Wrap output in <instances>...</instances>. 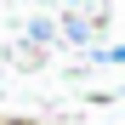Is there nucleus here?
Returning a JSON list of instances; mask_svg holds the SVG:
<instances>
[{
    "instance_id": "1",
    "label": "nucleus",
    "mask_w": 125,
    "mask_h": 125,
    "mask_svg": "<svg viewBox=\"0 0 125 125\" xmlns=\"http://www.w3.org/2000/svg\"><path fill=\"white\" fill-rule=\"evenodd\" d=\"M97 23H102V11H62V17H57V40L85 46V40L97 34Z\"/></svg>"
},
{
    "instance_id": "2",
    "label": "nucleus",
    "mask_w": 125,
    "mask_h": 125,
    "mask_svg": "<svg viewBox=\"0 0 125 125\" xmlns=\"http://www.w3.org/2000/svg\"><path fill=\"white\" fill-rule=\"evenodd\" d=\"M29 40H34V46H51V40H57V23H51V17H29Z\"/></svg>"
},
{
    "instance_id": "3",
    "label": "nucleus",
    "mask_w": 125,
    "mask_h": 125,
    "mask_svg": "<svg viewBox=\"0 0 125 125\" xmlns=\"http://www.w3.org/2000/svg\"><path fill=\"white\" fill-rule=\"evenodd\" d=\"M102 62H125V46H108V51H97Z\"/></svg>"
}]
</instances>
